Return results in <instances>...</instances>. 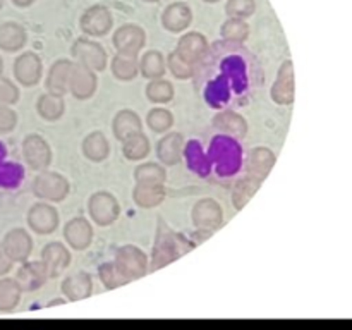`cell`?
I'll use <instances>...</instances> for the list:
<instances>
[{"label":"cell","instance_id":"6da1fadb","mask_svg":"<svg viewBox=\"0 0 352 330\" xmlns=\"http://www.w3.org/2000/svg\"><path fill=\"white\" fill-rule=\"evenodd\" d=\"M31 189H33V195L43 201L60 203L71 192V182L67 181L65 175L47 168V170L38 172L36 177L33 179Z\"/></svg>","mask_w":352,"mask_h":330},{"label":"cell","instance_id":"7a4b0ae2","mask_svg":"<svg viewBox=\"0 0 352 330\" xmlns=\"http://www.w3.org/2000/svg\"><path fill=\"white\" fill-rule=\"evenodd\" d=\"M113 263L117 265V268L122 272V275L129 282L143 278L150 272L148 254L141 248L134 246V244H124V246H120L116 251Z\"/></svg>","mask_w":352,"mask_h":330},{"label":"cell","instance_id":"3957f363","mask_svg":"<svg viewBox=\"0 0 352 330\" xmlns=\"http://www.w3.org/2000/svg\"><path fill=\"white\" fill-rule=\"evenodd\" d=\"M71 55L78 64L91 69L95 72H102L109 64V54L105 47L98 41H93L91 38H76L71 45Z\"/></svg>","mask_w":352,"mask_h":330},{"label":"cell","instance_id":"277c9868","mask_svg":"<svg viewBox=\"0 0 352 330\" xmlns=\"http://www.w3.org/2000/svg\"><path fill=\"white\" fill-rule=\"evenodd\" d=\"M88 215L96 226L109 227L120 215V203L110 191H96L88 198Z\"/></svg>","mask_w":352,"mask_h":330},{"label":"cell","instance_id":"5b68a950","mask_svg":"<svg viewBox=\"0 0 352 330\" xmlns=\"http://www.w3.org/2000/svg\"><path fill=\"white\" fill-rule=\"evenodd\" d=\"M23 158L33 172L47 170L54 160L50 143L41 134H28L23 140Z\"/></svg>","mask_w":352,"mask_h":330},{"label":"cell","instance_id":"8992f818","mask_svg":"<svg viewBox=\"0 0 352 330\" xmlns=\"http://www.w3.org/2000/svg\"><path fill=\"white\" fill-rule=\"evenodd\" d=\"M79 28L89 38H102L109 34L113 28V16L109 7L102 3L88 7L79 17Z\"/></svg>","mask_w":352,"mask_h":330},{"label":"cell","instance_id":"52a82bcc","mask_svg":"<svg viewBox=\"0 0 352 330\" xmlns=\"http://www.w3.org/2000/svg\"><path fill=\"white\" fill-rule=\"evenodd\" d=\"M26 222L34 234L48 236V234H54L58 229L60 215H58L57 208L52 206V203L38 201L31 205L30 210H28Z\"/></svg>","mask_w":352,"mask_h":330},{"label":"cell","instance_id":"ba28073f","mask_svg":"<svg viewBox=\"0 0 352 330\" xmlns=\"http://www.w3.org/2000/svg\"><path fill=\"white\" fill-rule=\"evenodd\" d=\"M112 45L117 54L140 55L146 45V31L134 23H126L116 30L112 36Z\"/></svg>","mask_w":352,"mask_h":330},{"label":"cell","instance_id":"9c48e42d","mask_svg":"<svg viewBox=\"0 0 352 330\" xmlns=\"http://www.w3.org/2000/svg\"><path fill=\"white\" fill-rule=\"evenodd\" d=\"M191 220L196 229L212 232L222 227L223 210L220 203L213 198H201L195 203L191 210Z\"/></svg>","mask_w":352,"mask_h":330},{"label":"cell","instance_id":"30bf717a","mask_svg":"<svg viewBox=\"0 0 352 330\" xmlns=\"http://www.w3.org/2000/svg\"><path fill=\"white\" fill-rule=\"evenodd\" d=\"M14 78L24 88H33L41 81L43 76V60L34 52H23L17 55L12 65Z\"/></svg>","mask_w":352,"mask_h":330},{"label":"cell","instance_id":"8fae6325","mask_svg":"<svg viewBox=\"0 0 352 330\" xmlns=\"http://www.w3.org/2000/svg\"><path fill=\"white\" fill-rule=\"evenodd\" d=\"M0 244L12 263H23V261L30 260L31 253H33V237L23 227H14V229L7 230Z\"/></svg>","mask_w":352,"mask_h":330},{"label":"cell","instance_id":"7c38bea8","mask_svg":"<svg viewBox=\"0 0 352 330\" xmlns=\"http://www.w3.org/2000/svg\"><path fill=\"white\" fill-rule=\"evenodd\" d=\"M272 100L274 103L282 107L292 105L296 100V79H294V62L289 58V60L282 62V65L278 67L277 78L275 82L272 85L270 91Z\"/></svg>","mask_w":352,"mask_h":330},{"label":"cell","instance_id":"4fadbf2b","mask_svg":"<svg viewBox=\"0 0 352 330\" xmlns=\"http://www.w3.org/2000/svg\"><path fill=\"white\" fill-rule=\"evenodd\" d=\"M98 89V76L95 71L74 62L69 76V93L76 100H89Z\"/></svg>","mask_w":352,"mask_h":330},{"label":"cell","instance_id":"5bb4252c","mask_svg":"<svg viewBox=\"0 0 352 330\" xmlns=\"http://www.w3.org/2000/svg\"><path fill=\"white\" fill-rule=\"evenodd\" d=\"M71 260L72 256L69 248L64 243H58V241H52V243L45 244L40 254V261L43 263L45 270H47L48 278L60 277L64 270H67V267L71 265Z\"/></svg>","mask_w":352,"mask_h":330},{"label":"cell","instance_id":"9a60e30c","mask_svg":"<svg viewBox=\"0 0 352 330\" xmlns=\"http://www.w3.org/2000/svg\"><path fill=\"white\" fill-rule=\"evenodd\" d=\"M175 52H177L186 62H189V64L196 67V65L208 55L210 41L208 38L203 33H199V31H188V33H184L179 38Z\"/></svg>","mask_w":352,"mask_h":330},{"label":"cell","instance_id":"2e32d148","mask_svg":"<svg viewBox=\"0 0 352 330\" xmlns=\"http://www.w3.org/2000/svg\"><path fill=\"white\" fill-rule=\"evenodd\" d=\"M93 227L91 222L85 217H74L64 226V241L69 248L74 251H85L93 243Z\"/></svg>","mask_w":352,"mask_h":330},{"label":"cell","instance_id":"e0dca14e","mask_svg":"<svg viewBox=\"0 0 352 330\" xmlns=\"http://www.w3.org/2000/svg\"><path fill=\"white\" fill-rule=\"evenodd\" d=\"M162 26L168 33H182L192 23V9L186 2H172L162 12Z\"/></svg>","mask_w":352,"mask_h":330},{"label":"cell","instance_id":"ac0fdd59","mask_svg":"<svg viewBox=\"0 0 352 330\" xmlns=\"http://www.w3.org/2000/svg\"><path fill=\"white\" fill-rule=\"evenodd\" d=\"M60 291L67 301H85V299L91 298L93 294V278L88 272L79 270L74 274L67 275L62 280Z\"/></svg>","mask_w":352,"mask_h":330},{"label":"cell","instance_id":"d6986e66","mask_svg":"<svg viewBox=\"0 0 352 330\" xmlns=\"http://www.w3.org/2000/svg\"><path fill=\"white\" fill-rule=\"evenodd\" d=\"M212 126L220 133L232 136L236 140L246 138L248 131H250V124H248L246 117L243 113L236 112V110H220L213 116Z\"/></svg>","mask_w":352,"mask_h":330},{"label":"cell","instance_id":"ffe728a7","mask_svg":"<svg viewBox=\"0 0 352 330\" xmlns=\"http://www.w3.org/2000/svg\"><path fill=\"white\" fill-rule=\"evenodd\" d=\"M277 164V155L267 146H256L246 157V174L265 181Z\"/></svg>","mask_w":352,"mask_h":330},{"label":"cell","instance_id":"44dd1931","mask_svg":"<svg viewBox=\"0 0 352 330\" xmlns=\"http://www.w3.org/2000/svg\"><path fill=\"white\" fill-rule=\"evenodd\" d=\"M74 62L69 58H58L50 65L45 78V89L52 95L65 96L69 93V76Z\"/></svg>","mask_w":352,"mask_h":330},{"label":"cell","instance_id":"7402d4cb","mask_svg":"<svg viewBox=\"0 0 352 330\" xmlns=\"http://www.w3.org/2000/svg\"><path fill=\"white\" fill-rule=\"evenodd\" d=\"M14 278L17 280L19 287L23 289V292H34L47 284L48 275L41 261L26 260L21 263L19 270H17Z\"/></svg>","mask_w":352,"mask_h":330},{"label":"cell","instance_id":"603a6c76","mask_svg":"<svg viewBox=\"0 0 352 330\" xmlns=\"http://www.w3.org/2000/svg\"><path fill=\"white\" fill-rule=\"evenodd\" d=\"M184 153V136L181 133H167L157 143V157L164 167L181 164Z\"/></svg>","mask_w":352,"mask_h":330},{"label":"cell","instance_id":"cb8c5ba5","mask_svg":"<svg viewBox=\"0 0 352 330\" xmlns=\"http://www.w3.org/2000/svg\"><path fill=\"white\" fill-rule=\"evenodd\" d=\"M28 43L26 28L16 21H6L0 24V50L16 54L21 52Z\"/></svg>","mask_w":352,"mask_h":330},{"label":"cell","instance_id":"d4e9b609","mask_svg":"<svg viewBox=\"0 0 352 330\" xmlns=\"http://www.w3.org/2000/svg\"><path fill=\"white\" fill-rule=\"evenodd\" d=\"M141 131H143V119H141L134 110L122 109L113 116L112 133L113 136H116V140L120 141V143H122L127 136L141 133Z\"/></svg>","mask_w":352,"mask_h":330},{"label":"cell","instance_id":"484cf974","mask_svg":"<svg viewBox=\"0 0 352 330\" xmlns=\"http://www.w3.org/2000/svg\"><path fill=\"white\" fill-rule=\"evenodd\" d=\"M81 151L93 164H102L110 155V143L102 131H93L82 138Z\"/></svg>","mask_w":352,"mask_h":330},{"label":"cell","instance_id":"4316f807","mask_svg":"<svg viewBox=\"0 0 352 330\" xmlns=\"http://www.w3.org/2000/svg\"><path fill=\"white\" fill-rule=\"evenodd\" d=\"M167 198L165 184H136L133 188V201L143 210L157 208Z\"/></svg>","mask_w":352,"mask_h":330},{"label":"cell","instance_id":"83f0119b","mask_svg":"<svg viewBox=\"0 0 352 330\" xmlns=\"http://www.w3.org/2000/svg\"><path fill=\"white\" fill-rule=\"evenodd\" d=\"M110 71L117 81L129 82L140 74V58L136 55L116 54L110 60Z\"/></svg>","mask_w":352,"mask_h":330},{"label":"cell","instance_id":"f1b7e54d","mask_svg":"<svg viewBox=\"0 0 352 330\" xmlns=\"http://www.w3.org/2000/svg\"><path fill=\"white\" fill-rule=\"evenodd\" d=\"M36 112L47 122H57L65 113V100L64 96L43 93L36 100Z\"/></svg>","mask_w":352,"mask_h":330},{"label":"cell","instance_id":"f546056e","mask_svg":"<svg viewBox=\"0 0 352 330\" xmlns=\"http://www.w3.org/2000/svg\"><path fill=\"white\" fill-rule=\"evenodd\" d=\"M151 144L146 134L141 133L131 134L122 141V153L129 162H141L150 155Z\"/></svg>","mask_w":352,"mask_h":330},{"label":"cell","instance_id":"4dcf8cb0","mask_svg":"<svg viewBox=\"0 0 352 330\" xmlns=\"http://www.w3.org/2000/svg\"><path fill=\"white\" fill-rule=\"evenodd\" d=\"M261 184H263V181H260V179H256V177H251V175H248V174H246V177L239 179L232 189L234 208H236L237 212H239V210H243L244 206L250 203V199L256 195Z\"/></svg>","mask_w":352,"mask_h":330},{"label":"cell","instance_id":"1f68e13d","mask_svg":"<svg viewBox=\"0 0 352 330\" xmlns=\"http://www.w3.org/2000/svg\"><path fill=\"white\" fill-rule=\"evenodd\" d=\"M167 72V65H165V57L162 52L158 50H148L140 58V74L144 79H157L164 78Z\"/></svg>","mask_w":352,"mask_h":330},{"label":"cell","instance_id":"d6a6232c","mask_svg":"<svg viewBox=\"0 0 352 330\" xmlns=\"http://www.w3.org/2000/svg\"><path fill=\"white\" fill-rule=\"evenodd\" d=\"M23 296V289L19 287L16 278L0 277V311L10 313L17 308Z\"/></svg>","mask_w":352,"mask_h":330},{"label":"cell","instance_id":"836d02e7","mask_svg":"<svg viewBox=\"0 0 352 330\" xmlns=\"http://www.w3.org/2000/svg\"><path fill=\"white\" fill-rule=\"evenodd\" d=\"M250 24L246 19H239V17H227L226 23L220 28V36L223 41L234 45H243L250 38Z\"/></svg>","mask_w":352,"mask_h":330},{"label":"cell","instance_id":"e575fe53","mask_svg":"<svg viewBox=\"0 0 352 330\" xmlns=\"http://www.w3.org/2000/svg\"><path fill=\"white\" fill-rule=\"evenodd\" d=\"M134 181L136 184H165L167 170L157 162H144L134 168Z\"/></svg>","mask_w":352,"mask_h":330},{"label":"cell","instance_id":"d590c367","mask_svg":"<svg viewBox=\"0 0 352 330\" xmlns=\"http://www.w3.org/2000/svg\"><path fill=\"white\" fill-rule=\"evenodd\" d=\"M144 95L150 100L151 103H157V105H165V103H170L174 100L175 89L168 79L165 78H157L150 79V82L146 85L144 89Z\"/></svg>","mask_w":352,"mask_h":330},{"label":"cell","instance_id":"8d00e7d4","mask_svg":"<svg viewBox=\"0 0 352 330\" xmlns=\"http://www.w3.org/2000/svg\"><path fill=\"white\" fill-rule=\"evenodd\" d=\"M146 126L150 127L153 133L164 134L174 126V113L164 107H155L148 112L146 116Z\"/></svg>","mask_w":352,"mask_h":330},{"label":"cell","instance_id":"74e56055","mask_svg":"<svg viewBox=\"0 0 352 330\" xmlns=\"http://www.w3.org/2000/svg\"><path fill=\"white\" fill-rule=\"evenodd\" d=\"M98 277L100 282L105 285V289H117L120 285L129 284L126 277L122 275V272L117 268V265L113 261H105L98 267Z\"/></svg>","mask_w":352,"mask_h":330},{"label":"cell","instance_id":"f35d334b","mask_svg":"<svg viewBox=\"0 0 352 330\" xmlns=\"http://www.w3.org/2000/svg\"><path fill=\"white\" fill-rule=\"evenodd\" d=\"M165 65H167V71L170 72L175 79H191L196 71L195 65L186 62L175 50L167 55V58H165Z\"/></svg>","mask_w":352,"mask_h":330},{"label":"cell","instance_id":"ab89813d","mask_svg":"<svg viewBox=\"0 0 352 330\" xmlns=\"http://www.w3.org/2000/svg\"><path fill=\"white\" fill-rule=\"evenodd\" d=\"M256 10L254 0H227L226 12L229 17H239V19H250Z\"/></svg>","mask_w":352,"mask_h":330},{"label":"cell","instance_id":"60d3db41","mask_svg":"<svg viewBox=\"0 0 352 330\" xmlns=\"http://www.w3.org/2000/svg\"><path fill=\"white\" fill-rule=\"evenodd\" d=\"M21 98V89L9 78L0 76V105H16Z\"/></svg>","mask_w":352,"mask_h":330},{"label":"cell","instance_id":"b9f144b4","mask_svg":"<svg viewBox=\"0 0 352 330\" xmlns=\"http://www.w3.org/2000/svg\"><path fill=\"white\" fill-rule=\"evenodd\" d=\"M17 112L10 105H0V134H9L17 126Z\"/></svg>","mask_w":352,"mask_h":330},{"label":"cell","instance_id":"7bdbcfd3","mask_svg":"<svg viewBox=\"0 0 352 330\" xmlns=\"http://www.w3.org/2000/svg\"><path fill=\"white\" fill-rule=\"evenodd\" d=\"M14 263L9 260V256L6 254V251H3L2 244H0V277H3V275L9 274L10 270H12Z\"/></svg>","mask_w":352,"mask_h":330},{"label":"cell","instance_id":"ee69618b","mask_svg":"<svg viewBox=\"0 0 352 330\" xmlns=\"http://www.w3.org/2000/svg\"><path fill=\"white\" fill-rule=\"evenodd\" d=\"M10 2H12L16 7H19V9H28V7L33 6L36 0H10Z\"/></svg>","mask_w":352,"mask_h":330},{"label":"cell","instance_id":"f6af8a7d","mask_svg":"<svg viewBox=\"0 0 352 330\" xmlns=\"http://www.w3.org/2000/svg\"><path fill=\"white\" fill-rule=\"evenodd\" d=\"M67 299L65 298H60V299H52V301H48V306H57V305H62V302H65Z\"/></svg>","mask_w":352,"mask_h":330},{"label":"cell","instance_id":"bcb514c9","mask_svg":"<svg viewBox=\"0 0 352 330\" xmlns=\"http://www.w3.org/2000/svg\"><path fill=\"white\" fill-rule=\"evenodd\" d=\"M2 72H3V58L2 55H0V76H2Z\"/></svg>","mask_w":352,"mask_h":330},{"label":"cell","instance_id":"7dc6e473","mask_svg":"<svg viewBox=\"0 0 352 330\" xmlns=\"http://www.w3.org/2000/svg\"><path fill=\"white\" fill-rule=\"evenodd\" d=\"M203 2H205V3H219V2H222V0H203Z\"/></svg>","mask_w":352,"mask_h":330},{"label":"cell","instance_id":"c3c4849f","mask_svg":"<svg viewBox=\"0 0 352 330\" xmlns=\"http://www.w3.org/2000/svg\"><path fill=\"white\" fill-rule=\"evenodd\" d=\"M143 2H146V3H157V2H160V0H143Z\"/></svg>","mask_w":352,"mask_h":330},{"label":"cell","instance_id":"681fc988","mask_svg":"<svg viewBox=\"0 0 352 330\" xmlns=\"http://www.w3.org/2000/svg\"><path fill=\"white\" fill-rule=\"evenodd\" d=\"M6 2H7V0H0V10L3 9V6H6Z\"/></svg>","mask_w":352,"mask_h":330}]
</instances>
